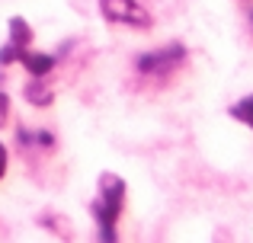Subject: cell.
I'll return each mask as SVG.
<instances>
[{
	"mask_svg": "<svg viewBox=\"0 0 253 243\" xmlns=\"http://www.w3.org/2000/svg\"><path fill=\"white\" fill-rule=\"evenodd\" d=\"M228 112H231V119H234V122L247 125V128L253 131V93H247V96H241V100H237L234 106L228 109Z\"/></svg>",
	"mask_w": 253,
	"mask_h": 243,
	"instance_id": "cell-6",
	"label": "cell"
},
{
	"mask_svg": "<svg viewBox=\"0 0 253 243\" xmlns=\"http://www.w3.org/2000/svg\"><path fill=\"white\" fill-rule=\"evenodd\" d=\"M29 42H32L29 23H26L23 16H13V19H10V42H6V48H0V64L19 61V55L29 48Z\"/></svg>",
	"mask_w": 253,
	"mask_h": 243,
	"instance_id": "cell-4",
	"label": "cell"
},
{
	"mask_svg": "<svg viewBox=\"0 0 253 243\" xmlns=\"http://www.w3.org/2000/svg\"><path fill=\"white\" fill-rule=\"evenodd\" d=\"M125 208V182L119 176L106 173L99 176V199L93 202V218L99 224V237L103 240H116V221Z\"/></svg>",
	"mask_w": 253,
	"mask_h": 243,
	"instance_id": "cell-1",
	"label": "cell"
},
{
	"mask_svg": "<svg viewBox=\"0 0 253 243\" xmlns=\"http://www.w3.org/2000/svg\"><path fill=\"white\" fill-rule=\"evenodd\" d=\"M6 119H10V96L0 93V128L6 125Z\"/></svg>",
	"mask_w": 253,
	"mask_h": 243,
	"instance_id": "cell-8",
	"label": "cell"
},
{
	"mask_svg": "<svg viewBox=\"0 0 253 243\" xmlns=\"http://www.w3.org/2000/svg\"><path fill=\"white\" fill-rule=\"evenodd\" d=\"M3 173H6V147L0 144V179H3Z\"/></svg>",
	"mask_w": 253,
	"mask_h": 243,
	"instance_id": "cell-9",
	"label": "cell"
},
{
	"mask_svg": "<svg viewBox=\"0 0 253 243\" xmlns=\"http://www.w3.org/2000/svg\"><path fill=\"white\" fill-rule=\"evenodd\" d=\"M247 23H250V29H253V6L247 10Z\"/></svg>",
	"mask_w": 253,
	"mask_h": 243,
	"instance_id": "cell-10",
	"label": "cell"
},
{
	"mask_svg": "<svg viewBox=\"0 0 253 243\" xmlns=\"http://www.w3.org/2000/svg\"><path fill=\"white\" fill-rule=\"evenodd\" d=\"M183 61H186V48L179 42H170V45H164V48L138 55L135 68H138V74H144V77H164V74H170V70L183 68Z\"/></svg>",
	"mask_w": 253,
	"mask_h": 243,
	"instance_id": "cell-2",
	"label": "cell"
},
{
	"mask_svg": "<svg viewBox=\"0 0 253 243\" xmlns=\"http://www.w3.org/2000/svg\"><path fill=\"white\" fill-rule=\"evenodd\" d=\"M19 61L26 64V70H29L32 77H45L51 68H55V58L51 55H39V51H29V48L19 55Z\"/></svg>",
	"mask_w": 253,
	"mask_h": 243,
	"instance_id": "cell-5",
	"label": "cell"
},
{
	"mask_svg": "<svg viewBox=\"0 0 253 243\" xmlns=\"http://www.w3.org/2000/svg\"><path fill=\"white\" fill-rule=\"evenodd\" d=\"M99 13L109 23H122V26H135V29H148L151 16L144 6H138V0H99Z\"/></svg>",
	"mask_w": 253,
	"mask_h": 243,
	"instance_id": "cell-3",
	"label": "cell"
},
{
	"mask_svg": "<svg viewBox=\"0 0 253 243\" xmlns=\"http://www.w3.org/2000/svg\"><path fill=\"white\" fill-rule=\"evenodd\" d=\"M26 100L36 103V106H51V100H55V96H51V90L42 83V77H36V83H29V87H26Z\"/></svg>",
	"mask_w": 253,
	"mask_h": 243,
	"instance_id": "cell-7",
	"label": "cell"
}]
</instances>
